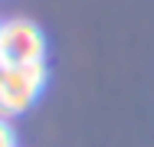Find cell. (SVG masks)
<instances>
[{"label":"cell","mask_w":154,"mask_h":147,"mask_svg":"<svg viewBox=\"0 0 154 147\" xmlns=\"http://www.w3.org/2000/svg\"><path fill=\"white\" fill-rule=\"evenodd\" d=\"M46 85V62L33 65H7L0 82V118H20L33 108L39 92Z\"/></svg>","instance_id":"1"},{"label":"cell","mask_w":154,"mask_h":147,"mask_svg":"<svg viewBox=\"0 0 154 147\" xmlns=\"http://www.w3.org/2000/svg\"><path fill=\"white\" fill-rule=\"evenodd\" d=\"M0 147H17V131L10 128V118H0Z\"/></svg>","instance_id":"3"},{"label":"cell","mask_w":154,"mask_h":147,"mask_svg":"<svg viewBox=\"0 0 154 147\" xmlns=\"http://www.w3.org/2000/svg\"><path fill=\"white\" fill-rule=\"evenodd\" d=\"M0 46H3V20H0Z\"/></svg>","instance_id":"5"},{"label":"cell","mask_w":154,"mask_h":147,"mask_svg":"<svg viewBox=\"0 0 154 147\" xmlns=\"http://www.w3.org/2000/svg\"><path fill=\"white\" fill-rule=\"evenodd\" d=\"M3 75H7V62L0 59V82H3Z\"/></svg>","instance_id":"4"},{"label":"cell","mask_w":154,"mask_h":147,"mask_svg":"<svg viewBox=\"0 0 154 147\" xmlns=\"http://www.w3.org/2000/svg\"><path fill=\"white\" fill-rule=\"evenodd\" d=\"M0 59L7 65H33V62H46V36L26 16H13L3 20V46Z\"/></svg>","instance_id":"2"}]
</instances>
